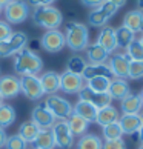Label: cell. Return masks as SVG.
Listing matches in <instances>:
<instances>
[{"label":"cell","instance_id":"6da1fadb","mask_svg":"<svg viewBox=\"0 0 143 149\" xmlns=\"http://www.w3.org/2000/svg\"><path fill=\"white\" fill-rule=\"evenodd\" d=\"M13 68L19 75H38L43 69V60L38 54L25 48L14 56Z\"/></svg>","mask_w":143,"mask_h":149},{"label":"cell","instance_id":"7a4b0ae2","mask_svg":"<svg viewBox=\"0 0 143 149\" xmlns=\"http://www.w3.org/2000/svg\"><path fill=\"white\" fill-rule=\"evenodd\" d=\"M65 40L66 46L74 52L85 51L89 45V31L86 25L80 22H69L65 26Z\"/></svg>","mask_w":143,"mask_h":149},{"label":"cell","instance_id":"3957f363","mask_svg":"<svg viewBox=\"0 0 143 149\" xmlns=\"http://www.w3.org/2000/svg\"><path fill=\"white\" fill-rule=\"evenodd\" d=\"M31 19L34 22V25L45 28L46 31L49 29H59V26H62L63 23V14L62 11H59L57 8L51 6H40L34 8L31 14Z\"/></svg>","mask_w":143,"mask_h":149},{"label":"cell","instance_id":"277c9868","mask_svg":"<svg viewBox=\"0 0 143 149\" xmlns=\"http://www.w3.org/2000/svg\"><path fill=\"white\" fill-rule=\"evenodd\" d=\"M29 5L25 0H11V2L3 8L5 14V22H8L9 25H20L29 17Z\"/></svg>","mask_w":143,"mask_h":149},{"label":"cell","instance_id":"5b68a950","mask_svg":"<svg viewBox=\"0 0 143 149\" xmlns=\"http://www.w3.org/2000/svg\"><path fill=\"white\" fill-rule=\"evenodd\" d=\"M45 104L49 111H51V114L56 117V120H68L74 114V106L71 104V102L66 100L65 97L57 95V94L46 95Z\"/></svg>","mask_w":143,"mask_h":149},{"label":"cell","instance_id":"8992f818","mask_svg":"<svg viewBox=\"0 0 143 149\" xmlns=\"http://www.w3.org/2000/svg\"><path fill=\"white\" fill-rule=\"evenodd\" d=\"M28 45V36L22 31H14L11 37L5 42H0V58H8L15 56Z\"/></svg>","mask_w":143,"mask_h":149},{"label":"cell","instance_id":"52a82bcc","mask_svg":"<svg viewBox=\"0 0 143 149\" xmlns=\"http://www.w3.org/2000/svg\"><path fill=\"white\" fill-rule=\"evenodd\" d=\"M40 46L49 54L60 52L66 46V40H65V32L59 29H49L40 38Z\"/></svg>","mask_w":143,"mask_h":149},{"label":"cell","instance_id":"ba28073f","mask_svg":"<svg viewBox=\"0 0 143 149\" xmlns=\"http://www.w3.org/2000/svg\"><path fill=\"white\" fill-rule=\"evenodd\" d=\"M51 132L56 140V146L60 149H69L74 145V135L71 132L66 120H57L51 128Z\"/></svg>","mask_w":143,"mask_h":149},{"label":"cell","instance_id":"9c48e42d","mask_svg":"<svg viewBox=\"0 0 143 149\" xmlns=\"http://www.w3.org/2000/svg\"><path fill=\"white\" fill-rule=\"evenodd\" d=\"M20 92L29 100H40L45 95L38 75H22L20 77Z\"/></svg>","mask_w":143,"mask_h":149},{"label":"cell","instance_id":"30bf717a","mask_svg":"<svg viewBox=\"0 0 143 149\" xmlns=\"http://www.w3.org/2000/svg\"><path fill=\"white\" fill-rule=\"evenodd\" d=\"M131 58L126 56V52H114L108 58V65L111 68V72L114 79H128V71H129Z\"/></svg>","mask_w":143,"mask_h":149},{"label":"cell","instance_id":"8fae6325","mask_svg":"<svg viewBox=\"0 0 143 149\" xmlns=\"http://www.w3.org/2000/svg\"><path fill=\"white\" fill-rule=\"evenodd\" d=\"M31 120L38 126L40 129H51L54 123H56V117L51 114V111L46 108L45 102L42 103H37V106L32 109L31 112Z\"/></svg>","mask_w":143,"mask_h":149},{"label":"cell","instance_id":"7c38bea8","mask_svg":"<svg viewBox=\"0 0 143 149\" xmlns=\"http://www.w3.org/2000/svg\"><path fill=\"white\" fill-rule=\"evenodd\" d=\"M85 86V80L82 75H77L73 72L65 71L63 74H60V91L65 94H79Z\"/></svg>","mask_w":143,"mask_h":149},{"label":"cell","instance_id":"4fadbf2b","mask_svg":"<svg viewBox=\"0 0 143 149\" xmlns=\"http://www.w3.org/2000/svg\"><path fill=\"white\" fill-rule=\"evenodd\" d=\"M79 100H85L88 103L94 104L97 109H100V108H105V106H108V104H111L112 98L108 92H96V91L89 89V88L85 85L83 89L79 92Z\"/></svg>","mask_w":143,"mask_h":149},{"label":"cell","instance_id":"5bb4252c","mask_svg":"<svg viewBox=\"0 0 143 149\" xmlns=\"http://www.w3.org/2000/svg\"><path fill=\"white\" fill-rule=\"evenodd\" d=\"M20 92V79L15 75H2L0 77V95L3 98H14Z\"/></svg>","mask_w":143,"mask_h":149},{"label":"cell","instance_id":"9a60e30c","mask_svg":"<svg viewBox=\"0 0 143 149\" xmlns=\"http://www.w3.org/2000/svg\"><path fill=\"white\" fill-rule=\"evenodd\" d=\"M97 43L100 45L105 51L111 56L114 54V51L117 49V42H115V29L112 26H103L98 31V36H97Z\"/></svg>","mask_w":143,"mask_h":149},{"label":"cell","instance_id":"2e32d148","mask_svg":"<svg viewBox=\"0 0 143 149\" xmlns=\"http://www.w3.org/2000/svg\"><path fill=\"white\" fill-rule=\"evenodd\" d=\"M38 79H40L45 95H54L60 91V74L54 71H46L38 75Z\"/></svg>","mask_w":143,"mask_h":149},{"label":"cell","instance_id":"e0dca14e","mask_svg":"<svg viewBox=\"0 0 143 149\" xmlns=\"http://www.w3.org/2000/svg\"><path fill=\"white\" fill-rule=\"evenodd\" d=\"M82 77H83L86 83L88 80L96 79V77H109V79H112V72L108 63H88Z\"/></svg>","mask_w":143,"mask_h":149},{"label":"cell","instance_id":"ac0fdd59","mask_svg":"<svg viewBox=\"0 0 143 149\" xmlns=\"http://www.w3.org/2000/svg\"><path fill=\"white\" fill-rule=\"evenodd\" d=\"M123 26L131 29L134 34H142L143 32V13L140 9L128 11L123 17Z\"/></svg>","mask_w":143,"mask_h":149},{"label":"cell","instance_id":"d6986e66","mask_svg":"<svg viewBox=\"0 0 143 149\" xmlns=\"http://www.w3.org/2000/svg\"><path fill=\"white\" fill-rule=\"evenodd\" d=\"M119 125L123 131V135H131L139 131L143 123H142L139 114H123L119 118Z\"/></svg>","mask_w":143,"mask_h":149},{"label":"cell","instance_id":"ffe728a7","mask_svg":"<svg viewBox=\"0 0 143 149\" xmlns=\"http://www.w3.org/2000/svg\"><path fill=\"white\" fill-rule=\"evenodd\" d=\"M108 94L111 95L112 100H123L128 94H131L129 83L123 79H112L108 88Z\"/></svg>","mask_w":143,"mask_h":149},{"label":"cell","instance_id":"44dd1931","mask_svg":"<svg viewBox=\"0 0 143 149\" xmlns=\"http://www.w3.org/2000/svg\"><path fill=\"white\" fill-rule=\"evenodd\" d=\"M120 118V114H119V109L114 108L112 104H108L105 108H100L97 111V117H96V123L100 125L102 128L106 125H111V123H115L119 121Z\"/></svg>","mask_w":143,"mask_h":149},{"label":"cell","instance_id":"7402d4cb","mask_svg":"<svg viewBox=\"0 0 143 149\" xmlns=\"http://www.w3.org/2000/svg\"><path fill=\"white\" fill-rule=\"evenodd\" d=\"M143 108L139 94H128L123 100H120V109L123 114H139Z\"/></svg>","mask_w":143,"mask_h":149},{"label":"cell","instance_id":"603a6c76","mask_svg":"<svg viewBox=\"0 0 143 149\" xmlns=\"http://www.w3.org/2000/svg\"><path fill=\"white\" fill-rule=\"evenodd\" d=\"M85 51H86V58L89 63H106L109 58V54L97 42L89 43Z\"/></svg>","mask_w":143,"mask_h":149},{"label":"cell","instance_id":"cb8c5ba5","mask_svg":"<svg viewBox=\"0 0 143 149\" xmlns=\"http://www.w3.org/2000/svg\"><path fill=\"white\" fill-rule=\"evenodd\" d=\"M97 111L98 109L94 106V104L88 103L85 100H79L75 104H74V114L80 115L82 118H85L86 121H96V117H97Z\"/></svg>","mask_w":143,"mask_h":149},{"label":"cell","instance_id":"d4e9b609","mask_svg":"<svg viewBox=\"0 0 143 149\" xmlns=\"http://www.w3.org/2000/svg\"><path fill=\"white\" fill-rule=\"evenodd\" d=\"M75 149H103V140L97 134H83L75 143Z\"/></svg>","mask_w":143,"mask_h":149},{"label":"cell","instance_id":"484cf974","mask_svg":"<svg viewBox=\"0 0 143 149\" xmlns=\"http://www.w3.org/2000/svg\"><path fill=\"white\" fill-rule=\"evenodd\" d=\"M32 145L37 149H54L56 148V140H54L51 129H40L36 140L32 141Z\"/></svg>","mask_w":143,"mask_h":149},{"label":"cell","instance_id":"4316f807","mask_svg":"<svg viewBox=\"0 0 143 149\" xmlns=\"http://www.w3.org/2000/svg\"><path fill=\"white\" fill-rule=\"evenodd\" d=\"M66 121H68V126H69L71 132H73V135H77V137H82L83 134H86L88 128H89V121H86L85 118H82L77 114H73Z\"/></svg>","mask_w":143,"mask_h":149},{"label":"cell","instance_id":"83f0119b","mask_svg":"<svg viewBox=\"0 0 143 149\" xmlns=\"http://www.w3.org/2000/svg\"><path fill=\"white\" fill-rule=\"evenodd\" d=\"M38 132H40V128H38V126H37L32 120H29V121H23V123L20 125L17 134H19L26 143H32V141L36 140V137H37Z\"/></svg>","mask_w":143,"mask_h":149},{"label":"cell","instance_id":"f1b7e54d","mask_svg":"<svg viewBox=\"0 0 143 149\" xmlns=\"http://www.w3.org/2000/svg\"><path fill=\"white\" fill-rule=\"evenodd\" d=\"M15 117H17V114H15V109L11 104H6V103L0 104V128L2 129L13 126Z\"/></svg>","mask_w":143,"mask_h":149},{"label":"cell","instance_id":"f546056e","mask_svg":"<svg viewBox=\"0 0 143 149\" xmlns=\"http://www.w3.org/2000/svg\"><path fill=\"white\" fill-rule=\"evenodd\" d=\"M134 38H135V34L131 29L126 28V26L122 25V26H119V28H115V42H117V48L126 49Z\"/></svg>","mask_w":143,"mask_h":149},{"label":"cell","instance_id":"4dcf8cb0","mask_svg":"<svg viewBox=\"0 0 143 149\" xmlns=\"http://www.w3.org/2000/svg\"><path fill=\"white\" fill-rule=\"evenodd\" d=\"M86 60L82 57V56H73L68 58V63H66V71L68 72H73L77 75H82L83 71L86 68Z\"/></svg>","mask_w":143,"mask_h":149},{"label":"cell","instance_id":"1f68e13d","mask_svg":"<svg viewBox=\"0 0 143 149\" xmlns=\"http://www.w3.org/2000/svg\"><path fill=\"white\" fill-rule=\"evenodd\" d=\"M111 80L109 77H96V79H91L86 81V86L89 89L96 91V92H108V88L111 85Z\"/></svg>","mask_w":143,"mask_h":149},{"label":"cell","instance_id":"d6a6232c","mask_svg":"<svg viewBox=\"0 0 143 149\" xmlns=\"http://www.w3.org/2000/svg\"><path fill=\"white\" fill-rule=\"evenodd\" d=\"M126 56L134 62H143V45L139 38H134L131 45L126 48Z\"/></svg>","mask_w":143,"mask_h":149},{"label":"cell","instance_id":"836d02e7","mask_svg":"<svg viewBox=\"0 0 143 149\" xmlns=\"http://www.w3.org/2000/svg\"><path fill=\"white\" fill-rule=\"evenodd\" d=\"M108 20L109 19L102 13L100 8L92 9L91 13L88 14V23H89L91 26H94V28H103V26H106Z\"/></svg>","mask_w":143,"mask_h":149},{"label":"cell","instance_id":"e575fe53","mask_svg":"<svg viewBox=\"0 0 143 149\" xmlns=\"http://www.w3.org/2000/svg\"><path fill=\"white\" fill-rule=\"evenodd\" d=\"M102 134H103V139H105V140H119V139H123V131H122V128H120L119 121L103 126V132H102Z\"/></svg>","mask_w":143,"mask_h":149},{"label":"cell","instance_id":"d590c367","mask_svg":"<svg viewBox=\"0 0 143 149\" xmlns=\"http://www.w3.org/2000/svg\"><path fill=\"white\" fill-rule=\"evenodd\" d=\"M5 149H28V143L19 134H13V135H8V140L5 143Z\"/></svg>","mask_w":143,"mask_h":149},{"label":"cell","instance_id":"8d00e7d4","mask_svg":"<svg viewBox=\"0 0 143 149\" xmlns=\"http://www.w3.org/2000/svg\"><path fill=\"white\" fill-rule=\"evenodd\" d=\"M128 79H131V80H142L143 79V62H134V60H131Z\"/></svg>","mask_w":143,"mask_h":149},{"label":"cell","instance_id":"74e56055","mask_svg":"<svg viewBox=\"0 0 143 149\" xmlns=\"http://www.w3.org/2000/svg\"><path fill=\"white\" fill-rule=\"evenodd\" d=\"M98 8H100V11L106 15L108 19L114 17V15L117 14V11H119V6H117V5H114L112 2H109V0H103V3H102Z\"/></svg>","mask_w":143,"mask_h":149},{"label":"cell","instance_id":"f35d334b","mask_svg":"<svg viewBox=\"0 0 143 149\" xmlns=\"http://www.w3.org/2000/svg\"><path fill=\"white\" fill-rule=\"evenodd\" d=\"M13 32H14V31H13V28H11V25L8 23V22L0 20V42L8 40Z\"/></svg>","mask_w":143,"mask_h":149},{"label":"cell","instance_id":"ab89813d","mask_svg":"<svg viewBox=\"0 0 143 149\" xmlns=\"http://www.w3.org/2000/svg\"><path fill=\"white\" fill-rule=\"evenodd\" d=\"M103 149H126V143H125L123 139L105 140V141H103Z\"/></svg>","mask_w":143,"mask_h":149},{"label":"cell","instance_id":"60d3db41","mask_svg":"<svg viewBox=\"0 0 143 149\" xmlns=\"http://www.w3.org/2000/svg\"><path fill=\"white\" fill-rule=\"evenodd\" d=\"M54 2L57 0H26V3L29 6H34V8H40V6H51Z\"/></svg>","mask_w":143,"mask_h":149},{"label":"cell","instance_id":"b9f144b4","mask_svg":"<svg viewBox=\"0 0 143 149\" xmlns=\"http://www.w3.org/2000/svg\"><path fill=\"white\" fill-rule=\"evenodd\" d=\"M80 2H82V5H83V6L96 9V8H98V6L103 3V0H80Z\"/></svg>","mask_w":143,"mask_h":149},{"label":"cell","instance_id":"7bdbcfd3","mask_svg":"<svg viewBox=\"0 0 143 149\" xmlns=\"http://www.w3.org/2000/svg\"><path fill=\"white\" fill-rule=\"evenodd\" d=\"M8 140V134H6V129H2L0 128V149L5 148V143Z\"/></svg>","mask_w":143,"mask_h":149},{"label":"cell","instance_id":"ee69618b","mask_svg":"<svg viewBox=\"0 0 143 149\" xmlns=\"http://www.w3.org/2000/svg\"><path fill=\"white\" fill-rule=\"evenodd\" d=\"M109 2H112L114 5H117V6H119V8H122V6H123V5L126 3V0H109Z\"/></svg>","mask_w":143,"mask_h":149},{"label":"cell","instance_id":"f6af8a7d","mask_svg":"<svg viewBox=\"0 0 143 149\" xmlns=\"http://www.w3.org/2000/svg\"><path fill=\"white\" fill-rule=\"evenodd\" d=\"M137 134H139V141H140V145H143V125L140 126V129L137 131Z\"/></svg>","mask_w":143,"mask_h":149},{"label":"cell","instance_id":"bcb514c9","mask_svg":"<svg viewBox=\"0 0 143 149\" xmlns=\"http://www.w3.org/2000/svg\"><path fill=\"white\" fill-rule=\"evenodd\" d=\"M137 8L143 13V0H137Z\"/></svg>","mask_w":143,"mask_h":149},{"label":"cell","instance_id":"7dc6e473","mask_svg":"<svg viewBox=\"0 0 143 149\" xmlns=\"http://www.w3.org/2000/svg\"><path fill=\"white\" fill-rule=\"evenodd\" d=\"M11 2V0H0V6H2V8H5V6H6V5Z\"/></svg>","mask_w":143,"mask_h":149},{"label":"cell","instance_id":"c3c4849f","mask_svg":"<svg viewBox=\"0 0 143 149\" xmlns=\"http://www.w3.org/2000/svg\"><path fill=\"white\" fill-rule=\"evenodd\" d=\"M139 115H140V120H142V123H143V108H142V111L139 112Z\"/></svg>","mask_w":143,"mask_h":149},{"label":"cell","instance_id":"681fc988","mask_svg":"<svg viewBox=\"0 0 143 149\" xmlns=\"http://www.w3.org/2000/svg\"><path fill=\"white\" fill-rule=\"evenodd\" d=\"M139 95H140V100H142V103H143V89H142V92L139 94Z\"/></svg>","mask_w":143,"mask_h":149},{"label":"cell","instance_id":"f907efd6","mask_svg":"<svg viewBox=\"0 0 143 149\" xmlns=\"http://www.w3.org/2000/svg\"><path fill=\"white\" fill-rule=\"evenodd\" d=\"M3 100H5V98H3L2 95H0V104H3Z\"/></svg>","mask_w":143,"mask_h":149},{"label":"cell","instance_id":"816d5d0a","mask_svg":"<svg viewBox=\"0 0 143 149\" xmlns=\"http://www.w3.org/2000/svg\"><path fill=\"white\" fill-rule=\"evenodd\" d=\"M139 40H140V42H142V45H143V32H142V37H140V38H139Z\"/></svg>","mask_w":143,"mask_h":149},{"label":"cell","instance_id":"f5cc1de1","mask_svg":"<svg viewBox=\"0 0 143 149\" xmlns=\"http://www.w3.org/2000/svg\"><path fill=\"white\" fill-rule=\"evenodd\" d=\"M2 13H3V8H2V6H0V14H2Z\"/></svg>","mask_w":143,"mask_h":149},{"label":"cell","instance_id":"db71d44e","mask_svg":"<svg viewBox=\"0 0 143 149\" xmlns=\"http://www.w3.org/2000/svg\"><path fill=\"white\" fill-rule=\"evenodd\" d=\"M139 149H143V145H140V146H139Z\"/></svg>","mask_w":143,"mask_h":149},{"label":"cell","instance_id":"11a10c76","mask_svg":"<svg viewBox=\"0 0 143 149\" xmlns=\"http://www.w3.org/2000/svg\"><path fill=\"white\" fill-rule=\"evenodd\" d=\"M32 149H37V148H32Z\"/></svg>","mask_w":143,"mask_h":149}]
</instances>
